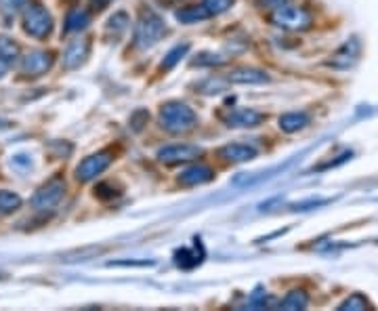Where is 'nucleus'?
Wrapping results in <instances>:
<instances>
[{
	"mask_svg": "<svg viewBox=\"0 0 378 311\" xmlns=\"http://www.w3.org/2000/svg\"><path fill=\"white\" fill-rule=\"evenodd\" d=\"M160 127L170 135H185L198 127V114L183 101H168L158 114Z\"/></svg>",
	"mask_w": 378,
	"mask_h": 311,
	"instance_id": "1",
	"label": "nucleus"
},
{
	"mask_svg": "<svg viewBox=\"0 0 378 311\" xmlns=\"http://www.w3.org/2000/svg\"><path fill=\"white\" fill-rule=\"evenodd\" d=\"M267 19L271 26H275L279 30H286V32H305L313 26V15L305 7L295 5V0L288 5L269 11Z\"/></svg>",
	"mask_w": 378,
	"mask_h": 311,
	"instance_id": "2",
	"label": "nucleus"
},
{
	"mask_svg": "<svg viewBox=\"0 0 378 311\" xmlns=\"http://www.w3.org/2000/svg\"><path fill=\"white\" fill-rule=\"evenodd\" d=\"M166 34V24L164 19L154 13L151 9H141L137 24H135V47L139 49H151L158 45Z\"/></svg>",
	"mask_w": 378,
	"mask_h": 311,
	"instance_id": "3",
	"label": "nucleus"
},
{
	"mask_svg": "<svg viewBox=\"0 0 378 311\" xmlns=\"http://www.w3.org/2000/svg\"><path fill=\"white\" fill-rule=\"evenodd\" d=\"M22 24H24V32L36 40H47L53 32V17L40 5H28L24 9Z\"/></svg>",
	"mask_w": 378,
	"mask_h": 311,
	"instance_id": "4",
	"label": "nucleus"
},
{
	"mask_svg": "<svg viewBox=\"0 0 378 311\" xmlns=\"http://www.w3.org/2000/svg\"><path fill=\"white\" fill-rule=\"evenodd\" d=\"M114 162V152L112 150H101L94 152L90 156H86L78 166H76V179L80 183H88L92 179H97L99 175H104Z\"/></svg>",
	"mask_w": 378,
	"mask_h": 311,
	"instance_id": "5",
	"label": "nucleus"
},
{
	"mask_svg": "<svg viewBox=\"0 0 378 311\" xmlns=\"http://www.w3.org/2000/svg\"><path fill=\"white\" fill-rule=\"evenodd\" d=\"M204 156V150L200 145H192V143H172V145H164L158 150L156 158L162 164H187L194 162L198 158Z\"/></svg>",
	"mask_w": 378,
	"mask_h": 311,
	"instance_id": "6",
	"label": "nucleus"
},
{
	"mask_svg": "<svg viewBox=\"0 0 378 311\" xmlns=\"http://www.w3.org/2000/svg\"><path fill=\"white\" fill-rule=\"evenodd\" d=\"M65 196V181L61 177H53L47 181L32 198V206L36 211H51Z\"/></svg>",
	"mask_w": 378,
	"mask_h": 311,
	"instance_id": "7",
	"label": "nucleus"
},
{
	"mask_svg": "<svg viewBox=\"0 0 378 311\" xmlns=\"http://www.w3.org/2000/svg\"><path fill=\"white\" fill-rule=\"evenodd\" d=\"M359 57H361V40H359L357 36H353V38L345 40V42L330 55V59L326 61V65L332 67V70L345 72V70H351V67L359 61Z\"/></svg>",
	"mask_w": 378,
	"mask_h": 311,
	"instance_id": "8",
	"label": "nucleus"
},
{
	"mask_svg": "<svg viewBox=\"0 0 378 311\" xmlns=\"http://www.w3.org/2000/svg\"><path fill=\"white\" fill-rule=\"evenodd\" d=\"M55 63V55L51 51H30L19 61V72L26 78H40L44 76Z\"/></svg>",
	"mask_w": 378,
	"mask_h": 311,
	"instance_id": "9",
	"label": "nucleus"
},
{
	"mask_svg": "<svg viewBox=\"0 0 378 311\" xmlns=\"http://www.w3.org/2000/svg\"><path fill=\"white\" fill-rule=\"evenodd\" d=\"M265 122V114L252 110V108H238L231 110L225 118V125L229 129H254Z\"/></svg>",
	"mask_w": 378,
	"mask_h": 311,
	"instance_id": "10",
	"label": "nucleus"
},
{
	"mask_svg": "<svg viewBox=\"0 0 378 311\" xmlns=\"http://www.w3.org/2000/svg\"><path fill=\"white\" fill-rule=\"evenodd\" d=\"M90 55V40L88 38H78V40H72L67 45V49L63 51V70H78L86 57Z\"/></svg>",
	"mask_w": 378,
	"mask_h": 311,
	"instance_id": "11",
	"label": "nucleus"
},
{
	"mask_svg": "<svg viewBox=\"0 0 378 311\" xmlns=\"http://www.w3.org/2000/svg\"><path fill=\"white\" fill-rule=\"evenodd\" d=\"M215 179V170L206 164H194L185 170H181V175L176 177V183L183 187H198L204 183H211Z\"/></svg>",
	"mask_w": 378,
	"mask_h": 311,
	"instance_id": "12",
	"label": "nucleus"
},
{
	"mask_svg": "<svg viewBox=\"0 0 378 311\" xmlns=\"http://www.w3.org/2000/svg\"><path fill=\"white\" fill-rule=\"evenodd\" d=\"M219 156L225 160V162H231V164H242V162H250L258 156V150L254 145H248V143H229L225 147L219 150Z\"/></svg>",
	"mask_w": 378,
	"mask_h": 311,
	"instance_id": "13",
	"label": "nucleus"
},
{
	"mask_svg": "<svg viewBox=\"0 0 378 311\" xmlns=\"http://www.w3.org/2000/svg\"><path fill=\"white\" fill-rule=\"evenodd\" d=\"M227 82L229 84H265L269 82V74L258 67H236L227 72Z\"/></svg>",
	"mask_w": 378,
	"mask_h": 311,
	"instance_id": "14",
	"label": "nucleus"
},
{
	"mask_svg": "<svg viewBox=\"0 0 378 311\" xmlns=\"http://www.w3.org/2000/svg\"><path fill=\"white\" fill-rule=\"evenodd\" d=\"M309 122H311L309 114H305V112H288V114L279 116L277 127H279V131L293 135V133H299V131L307 129Z\"/></svg>",
	"mask_w": 378,
	"mask_h": 311,
	"instance_id": "15",
	"label": "nucleus"
},
{
	"mask_svg": "<svg viewBox=\"0 0 378 311\" xmlns=\"http://www.w3.org/2000/svg\"><path fill=\"white\" fill-rule=\"evenodd\" d=\"M90 24V13L86 9H72L65 17V26L63 32L65 34H76L80 30H84Z\"/></svg>",
	"mask_w": 378,
	"mask_h": 311,
	"instance_id": "16",
	"label": "nucleus"
},
{
	"mask_svg": "<svg viewBox=\"0 0 378 311\" xmlns=\"http://www.w3.org/2000/svg\"><path fill=\"white\" fill-rule=\"evenodd\" d=\"M22 196L9 189H0V219L9 217L13 213H17L22 209Z\"/></svg>",
	"mask_w": 378,
	"mask_h": 311,
	"instance_id": "17",
	"label": "nucleus"
},
{
	"mask_svg": "<svg viewBox=\"0 0 378 311\" xmlns=\"http://www.w3.org/2000/svg\"><path fill=\"white\" fill-rule=\"evenodd\" d=\"M174 17H176L179 24L189 26V24H198V22L208 19L211 13H208L202 5H198V7H183V9H179V11L174 13Z\"/></svg>",
	"mask_w": 378,
	"mask_h": 311,
	"instance_id": "18",
	"label": "nucleus"
},
{
	"mask_svg": "<svg viewBox=\"0 0 378 311\" xmlns=\"http://www.w3.org/2000/svg\"><path fill=\"white\" fill-rule=\"evenodd\" d=\"M309 305V294L301 288L297 290H290L286 296L281 298L279 303V309H286V311H295V309H305Z\"/></svg>",
	"mask_w": 378,
	"mask_h": 311,
	"instance_id": "19",
	"label": "nucleus"
},
{
	"mask_svg": "<svg viewBox=\"0 0 378 311\" xmlns=\"http://www.w3.org/2000/svg\"><path fill=\"white\" fill-rule=\"evenodd\" d=\"M189 53V42H183V45H176V47H172L168 53H166V57H164V61L160 63V70L162 72H170L185 55Z\"/></svg>",
	"mask_w": 378,
	"mask_h": 311,
	"instance_id": "20",
	"label": "nucleus"
},
{
	"mask_svg": "<svg viewBox=\"0 0 378 311\" xmlns=\"http://www.w3.org/2000/svg\"><path fill=\"white\" fill-rule=\"evenodd\" d=\"M19 53H22V49L13 38L0 36V59H3L5 63H13L19 59Z\"/></svg>",
	"mask_w": 378,
	"mask_h": 311,
	"instance_id": "21",
	"label": "nucleus"
},
{
	"mask_svg": "<svg viewBox=\"0 0 378 311\" xmlns=\"http://www.w3.org/2000/svg\"><path fill=\"white\" fill-rule=\"evenodd\" d=\"M227 86H229L227 78H206V80H202L196 88H198V93H202V95H221V93L227 90Z\"/></svg>",
	"mask_w": 378,
	"mask_h": 311,
	"instance_id": "22",
	"label": "nucleus"
},
{
	"mask_svg": "<svg viewBox=\"0 0 378 311\" xmlns=\"http://www.w3.org/2000/svg\"><path fill=\"white\" fill-rule=\"evenodd\" d=\"M372 305H370V301L361 294V292H353L347 301H343L340 305H338V311H361V309H370Z\"/></svg>",
	"mask_w": 378,
	"mask_h": 311,
	"instance_id": "23",
	"label": "nucleus"
},
{
	"mask_svg": "<svg viewBox=\"0 0 378 311\" xmlns=\"http://www.w3.org/2000/svg\"><path fill=\"white\" fill-rule=\"evenodd\" d=\"M28 5L30 0H0V13L5 17H15L17 13H24Z\"/></svg>",
	"mask_w": 378,
	"mask_h": 311,
	"instance_id": "24",
	"label": "nucleus"
},
{
	"mask_svg": "<svg viewBox=\"0 0 378 311\" xmlns=\"http://www.w3.org/2000/svg\"><path fill=\"white\" fill-rule=\"evenodd\" d=\"M129 24H131L129 15H126L124 11H120V13H116V15L108 22V32H114V38H120V36L126 32Z\"/></svg>",
	"mask_w": 378,
	"mask_h": 311,
	"instance_id": "25",
	"label": "nucleus"
},
{
	"mask_svg": "<svg viewBox=\"0 0 378 311\" xmlns=\"http://www.w3.org/2000/svg\"><path fill=\"white\" fill-rule=\"evenodd\" d=\"M233 5H236V0H204V3H202V7L211 13V17L229 11Z\"/></svg>",
	"mask_w": 378,
	"mask_h": 311,
	"instance_id": "26",
	"label": "nucleus"
},
{
	"mask_svg": "<svg viewBox=\"0 0 378 311\" xmlns=\"http://www.w3.org/2000/svg\"><path fill=\"white\" fill-rule=\"evenodd\" d=\"M221 63H225V59L213 53H202L198 55V59H194V65H221Z\"/></svg>",
	"mask_w": 378,
	"mask_h": 311,
	"instance_id": "27",
	"label": "nucleus"
},
{
	"mask_svg": "<svg viewBox=\"0 0 378 311\" xmlns=\"http://www.w3.org/2000/svg\"><path fill=\"white\" fill-rule=\"evenodd\" d=\"M330 200H309V202H301V204H295L293 209L295 211H309V209H315V206H322V204H328Z\"/></svg>",
	"mask_w": 378,
	"mask_h": 311,
	"instance_id": "28",
	"label": "nucleus"
},
{
	"mask_svg": "<svg viewBox=\"0 0 378 311\" xmlns=\"http://www.w3.org/2000/svg\"><path fill=\"white\" fill-rule=\"evenodd\" d=\"M288 3H293V0H258V5H261L263 9H267V11H273V9H277V7L288 5Z\"/></svg>",
	"mask_w": 378,
	"mask_h": 311,
	"instance_id": "29",
	"label": "nucleus"
},
{
	"mask_svg": "<svg viewBox=\"0 0 378 311\" xmlns=\"http://www.w3.org/2000/svg\"><path fill=\"white\" fill-rule=\"evenodd\" d=\"M110 3H112V0H90L92 9H97V11H104Z\"/></svg>",
	"mask_w": 378,
	"mask_h": 311,
	"instance_id": "30",
	"label": "nucleus"
},
{
	"mask_svg": "<svg viewBox=\"0 0 378 311\" xmlns=\"http://www.w3.org/2000/svg\"><path fill=\"white\" fill-rule=\"evenodd\" d=\"M7 70H9V63H5L3 59H0V78L7 74Z\"/></svg>",
	"mask_w": 378,
	"mask_h": 311,
	"instance_id": "31",
	"label": "nucleus"
}]
</instances>
